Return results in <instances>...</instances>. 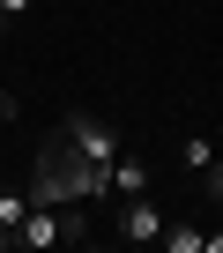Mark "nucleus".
<instances>
[{
    "label": "nucleus",
    "instance_id": "1",
    "mask_svg": "<svg viewBox=\"0 0 223 253\" xmlns=\"http://www.w3.org/2000/svg\"><path fill=\"white\" fill-rule=\"evenodd\" d=\"M104 194H112V171L82 164L60 134L37 149V171H30V201H37V209H89V201H104Z\"/></svg>",
    "mask_w": 223,
    "mask_h": 253
},
{
    "label": "nucleus",
    "instance_id": "2",
    "mask_svg": "<svg viewBox=\"0 0 223 253\" xmlns=\"http://www.w3.org/2000/svg\"><path fill=\"white\" fill-rule=\"evenodd\" d=\"M89 238V216L82 209H23V223H15V246L23 253H52V246H82Z\"/></svg>",
    "mask_w": 223,
    "mask_h": 253
},
{
    "label": "nucleus",
    "instance_id": "3",
    "mask_svg": "<svg viewBox=\"0 0 223 253\" xmlns=\"http://www.w3.org/2000/svg\"><path fill=\"white\" fill-rule=\"evenodd\" d=\"M60 142H67L82 164H97V171L119 164V126H112L104 112H67V119H60Z\"/></svg>",
    "mask_w": 223,
    "mask_h": 253
},
{
    "label": "nucleus",
    "instance_id": "4",
    "mask_svg": "<svg viewBox=\"0 0 223 253\" xmlns=\"http://www.w3.org/2000/svg\"><path fill=\"white\" fill-rule=\"evenodd\" d=\"M119 238H127V246H156V238H164V209H156L149 194L119 201Z\"/></svg>",
    "mask_w": 223,
    "mask_h": 253
},
{
    "label": "nucleus",
    "instance_id": "5",
    "mask_svg": "<svg viewBox=\"0 0 223 253\" xmlns=\"http://www.w3.org/2000/svg\"><path fill=\"white\" fill-rule=\"evenodd\" d=\"M149 179H156V171H149L142 157H127V149H119V164H112V194L134 201V194H149Z\"/></svg>",
    "mask_w": 223,
    "mask_h": 253
},
{
    "label": "nucleus",
    "instance_id": "6",
    "mask_svg": "<svg viewBox=\"0 0 223 253\" xmlns=\"http://www.w3.org/2000/svg\"><path fill=\"white\" fill-rule=\"evenodd\" d=\"M179 164H186V171H208V164H216V142H208V134H186V142H179Z\"/></svg>",
    "mask_w": 223,
    "mask_h": 253
},
{
    "label": "nucleus",
    "instance_id": "7",
    "mask_svg": "<svg viewBox=\"0 0 223 253\" xmlns=\"http://www.w3.org/2000/svg\"><path fill=\"white\" fill-rule=\"evenodd\" d=\"M156 246H171V253H201V231H193V223H164Z\"/></svg>",
    "mask_w": 223,
    "mask_h": 253
},
{
    "label": "nucleus",
    "instance_id": "8",
    "mask_svg": "<svg viewBox=\"0 0 223 253\" xmlns=\"http://www.w3.org/2000/svg\"><path fill=\"white\" fill-rule=\"evenodd\" d=\"M30 8H37V0H0V30H15V23L30 15Z\"/></svg>",
    "mask_w": 223,
    "mask_h": 253
},
{
    "label": "nucleus",
    "instance_id": "9",
    "mask_svg": "<svg viewBox=\"0 0 223 253\" xmlns=\"http://www.w3.org/2000/svg\"><path fill=\"white\" fill-rule=\"evenodd\" d=\"M23 209H30V186L23 194H0V216H8V223H23Z\"/></svg>",
    "mask_w": 223,
    "mask_h": 253
},
{
    "label": "nucleus",
    "instance_id": "10",
    "mask_svg": "<svg viewBox=\"0 0 223 253\" xmlns=\"http://www.w3.org/2000/svg\"><path fill=\"white\" fill-rule=\"evenodd\" d=\"M201 186H208V201H223V157H216V164L201 171Z\"/></svg>",
    "mask_w": 223,
    "mask_h": 253
},
{
    "label": "nucleus",
    "instance_id": "11",
    "mask_svg": "<svg viewBox=\"0 0 223 253\" xmlns=\"http://www.w3.org/2000/svg\"><path fill=\"white\" fill-rule=\"evenodd\" d=\"M201 253H223V231H201Z\"/></svg>",
    "mask_w": 223,
    "mask_h": 253
},
{
    "label": "nucleus",
    "instance_id": "12",
    "mask_svg": "<svg viewBox=\"0 0 223 253\" xmlns=\"http://www.w3.org/2000/svg\"><path fill=\"white\" fill-rule=\"evenodd\" d=\"M8 246H15V223H8V216H0V253H8Z\"/></svg>",
    "mask_w": 223,
    "mask_h": 253
},
{
    "label": "nucleus",
    "instance_id": "13",
    "mask_svg": "<svg viewBox=\"0 0 223 253\" xmlns=\"http://www.w3.org/2000/svg\"><path fill=\"white\" fill-rule=\"evenodd\" d=\"M0 119H15V97H8V89H0Z\"/></svg>",
    "mask_w": 223,
    "mask_h": 253
}]
</instances>
